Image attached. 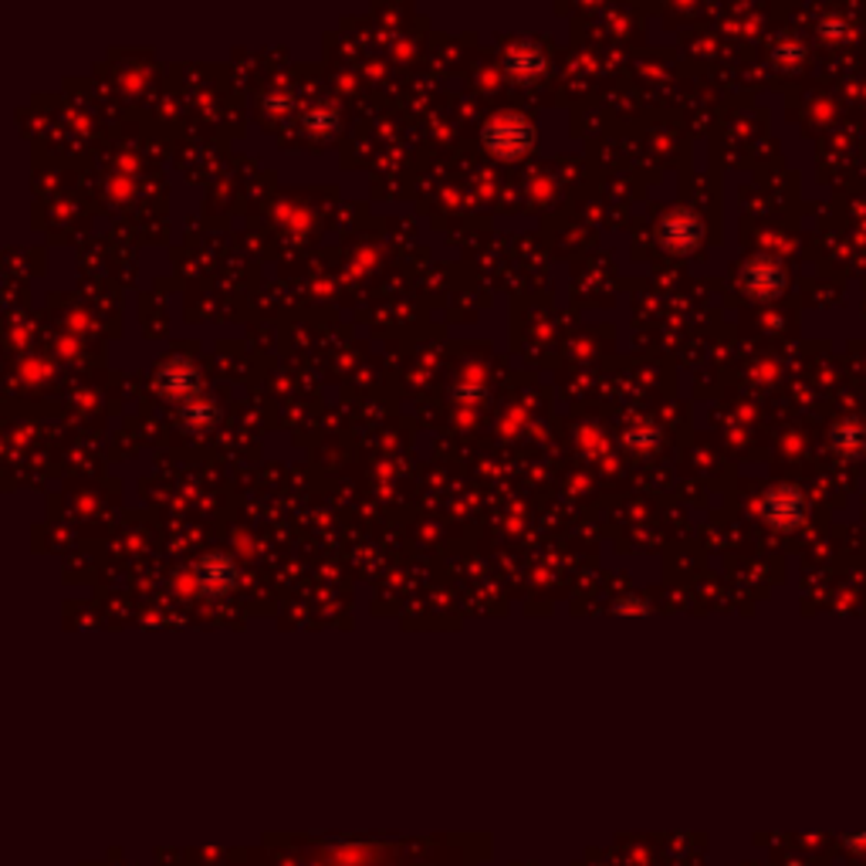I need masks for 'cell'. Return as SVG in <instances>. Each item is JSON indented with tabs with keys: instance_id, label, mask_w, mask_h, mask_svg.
I'll use <instances>...</instances> for the list:
<instances>
[{
	"instance_id": "cell-1",
	"label": "cell",
	"mask_w": 866,
	"mask_h": 866,
	"mask_svg": "<svg viewBox=\"0 0 866 866\" xmlns=\"http://www.w3.org/2000/svg\"><path fill=\"white\" fill-rule=\"evenodd\" d=\"M481 136H484V149L498 160H518L535 146V126L518 113L494 116Z\"/></svg>"
},
{
	"instance_id": "cell-2",
	"label": "cell",
	"mask_w": 866,
	"mask_h": 866,
	"mask_svg": "<svg viewBox=\"0 0 866 866\" xmlns=\"http://www.w3.org/2000/svg\"><path fill=\"white\" fill-rule=\"evenodd\" d=\"M237 566H234V558L224 555V552H207L200 558V563L193 566V582L200 592H207V596H224L237 586Z\"/></svg>"
},
{
	"instance_id": "cell-3",
	"label": "cell",
	"mask_w": 866,
	"mask_h": 866,
	"mask_svg": "<svg viewBox=\"0 0 866 866\" xmlns=\"http://www.w3.org/2000/svg\"><path fill=\"white\" fill-rule=\"evenodd\" d=\"M701 234H704V227H701L697 214H691V211H671L656 227L660 244L667 250H681V254L694 250L701 244Z\"/></svg>"
},
{
	"instance_id": "cell-4",
	"label": "cell",
	"mask_w": 866,
	"mask_h": 866,
	"mask_svg": "<svg viewBox=\"0 0 866 866\" xmlns=\"http://www.w3.org/2000/svg\"><path fill=\"white\" fill-rule=\"evenodd\" d=\"M741 285H745L748 295L766 301V298H776V295L785 288V271H782V265L772 261V258H751V261L741 268Z\"/></svg>"
},
{
	"instance_id": "cell-5",
	"label": "cell",
	"mask_w": 866,
	"mask_h": 866,
	"mask_svg": "<svg viewBox=\"0 0 866 866\" xmlns=\"http://www.w3.org/2000/svg\"><path fill=\"white\" fill-rule=\"evenodd\" d=\"M761 518L776 528H795L802 522V494L795 488H772L761 498Z\"/></svg>"
},
{
	"instance_id": "cell-6",
	"label": "cell",
	"mask_w": 866,
	"mask_h": 866,
	"mask_svg": "<svg viewBox=\"0 0 866 866\" xmlns=\"http://www.w3.org/2000/svg\"><path fill=\"white\" fill-rule=\"evenodd\" d=\"M157 389L167 393L170 399H186L193 403V393L200 389L196 370L186 360H170L160 373H157Z\"/></svg>"
},
{
	"instance_id": "cell-7",
	"label": "cell",
	"mask_w": 866,
	"mask_h": 866,
	"mask_svg": "<svg viewBox=\"0 0 866 866\" xmlns=\"http://www.w3.org/2000/svg\"><path fill=\"white\" fill-rule=\"evenodd\" d=\"M504 68L512 78L518 82H532L545 72V55L535 47V44H518L504 55Z\"/></svg>"
},
{
	"instance_id": "cell-8",
	"label": "cell",
	"mask_w": 866,
	"mask_h": 866,
	"mask_svg": "<svg viewBox=\"0 0 866 866\" xmlns=\"http://www.w3.org/2000/svg\"><path fill=\"white\" fill-rule=\"evenodd\" d=\"M304 129H309L312 136H332L339 129V109L335 106H316L304 113Z\"/></svg>"
},
{
	"instance_id": "cell-9",
	"label": "cell",
	"mask_w": 866,
	"mask_h": 866,
	"mask_svg": "<svg viewBox=\"0 0 866 866\" xmlns=\"http://www.w3.org/2000/svg\"><path fill=\"white\" fill-rule=\"evenodd\" d=\"M623 447L633 450V453L656 450V447H660V430H656V427H633V430L623 434Z\"/></svg>"
},
{
	"instance_id": "cell-10",
	"label": "cell",
	"mask_w": 866,
	"mask_h": 866,
	"mask_svg": "<svg viewBox=\"0 0 866 866\" xmlns=\"http://www.w3.org/2000/svg\"><path fill=\"white\" fill-rule=\"evenodd\" d=\"M183 417H186V424L190 427H207V424H214V410L207 403H186V410H183Z\"/></svg>"
},
{
	"instance_id": "cell-11",
	"label": "cell",
	"mask_w": 866,
	"mask_h": 866,
	"mask_svg": "<svg viewBox=\"0 0 866 866\" xmlns=\"http://www.w3.org/2000/svg\"><path fill=\"white\" fill-rule=\"evenodd\" d=\"M613 613H623V617H630V613H646V606L637 602V599H623V602L613 606Z\"/></svg>"
},
{
	"instance_id": "cell-12",
	"label": "cell",
	"mask_w": 866,
	"mask_h": 866,
	"mask_svg": "<svg viewBox=\"0 0 866 866\" xmlns=\"http://www.w3.org/2000/svg\"><path fill=\"white\" fill-rule=\"evenodd\" d=\"M288 92H281V95H275V98H268V113H275V116H281V113H288Z\"/></svg>"
}]
</instances>
